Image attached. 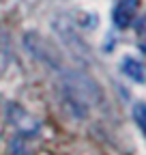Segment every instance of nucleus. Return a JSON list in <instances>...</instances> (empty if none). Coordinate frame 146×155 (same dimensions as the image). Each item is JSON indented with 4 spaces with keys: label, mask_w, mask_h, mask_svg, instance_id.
I'll return each mask as SVG.
<instances>
[{
    "label": "nucleus",
    "mask_w": 146,
    "mask_h": 155,
    "mask_svg": "<svg viewBox=\"0 0 146 155\" xmlns=\"http://www.w3.org/2000/svg\"><path fill=\"white\" fill-rule=\"evenodd\" d=\"M65 88L69 91V95L75 101H84V104L99 101V86L90 80L88 75H84V73L69 71L65 75Z\"/></svg>",
    "instance_id": "f257e3e1"
},
{
    "label": "nucleus",
    "mask_w": 146,
    "mask_h": 155,
    "mask_svg": "<svg viewBox=\"0 0 146 155\" xmlns=\"http://www.w3.org/2000/svg\"><path fill=\"white\" fill-rule=\"evenodd\" d=\"M135 5H138V0H120V2H118V7L112 13L114 24L118 28H127V26L131 24L133 13H135Z\"/></svg>",
    "instance_id": "f03ea898"
},
{
    "label": "nucleus",
    "mask_w": 146,
    "mask_h": 155,
    "mask_svg": "<svg viewBox=\"0 0 146 155\" xmlns=\"http://www.w3.org/2000/svg\"><path fill=\"white\" fill-rule=\"evenodd\" d=\"M120 69H122V73L127 75V78H131L133 82H144L146 78H144V65L140 63V61H135V58H131V56H125V61H122V65H120Z\"/></svg>",
    "instance_id": "7ed1b4c3"
},
{
    "label": "nucleus",
    "mask_w": 146,
    "mask_h": 155,
    "mask_svg": "<svg viewBox=\"0 0 146 155\" xmlns=\"http://www.w3.org/2000/svg\"><path fill=\"white\" fill-rule=\"evenodd\" d=\"M133 119H135L140 131L144 134V138H146V104H135L133 106Z\"/></svg>",
    "instance_id": "20e7f679"
}]
</instances>
